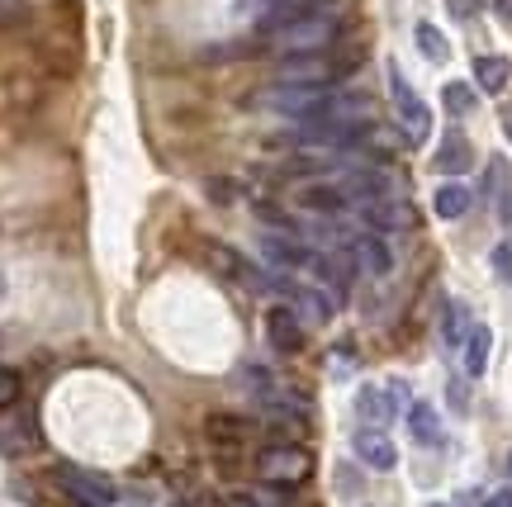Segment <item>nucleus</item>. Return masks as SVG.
I'll use <instances>...</instances> for the list:
<instances>
[{
    "label": "nucleus",
    "instance_id": "6ab92c4d",
    "mask_svg": "<svg viewBox=\"0 0 512 507\" xmlns=\"http://www.w3.org/2000/svg\"><path fill=\"white\" fill-rule=\"evenodd\" d=\"M413 43H418V53L427 57V62H446V57H451V38L441 34L432 19H418V24H413Z\"/></svg>",
    "mask_w": 512,
    "mask_h": 507
},
{
    "label": "nucleus",
    "instance_id": "bb28decb",
    "mask_svg": "<svg viewBox=\"0 0 512 507\" xmlns=\"http://www.w3.org/2000/svg\"><path fill=\"white\" fill-rule=\"evenodd\" d=\"M446 399H451V408H456V413H470V403H465V380H451Z\"/></svg>",
    "mask_w": 512,
    "mask_h": 507
},
{
    "label": "nucleus",
    "instance_id": "6e6552de",
    "mask_svg": "<svg viewBox=\"0 0 512 507\" xmlns=\"http://www.w3.org/2000/svg\"><path fill=\"white\" fill-rule=\"evenodd\" d=\"M266 342H271L280 356L304 351V323H299L294 308H271V313H266Z\"/></svg>",
    "mask_w": 512,
    "mask_h": 507
},
{
    "label": "nucleus",
    "instance_id": "b1692460",
    "mask_svg": "<svg viewBox=\"0 0 512 507\" xmlns=\"http://www.w3.org/2000/svg\"><path fill=\"white\" fill-rule=\"evenodd\" d=\"M489 171H494V176H489V181H494V190H498V218H503V228H512V181H508V190H503V162H489Z\"/></svg>",
    "mask_w": 512,
    "mask_h": 507
},
{
    "label": "nucleus",
    "instance_id": "f8f14e48",
    "mask_svg": "<svg viewBox=\"0 0 512 507\" xmlns=\"http://www.w3.org/2000/svg\"><path fill=\"white\" fill-rule=\"evenodd\" d=\"M347 252H351V261H361L370 275H389V271H394V252H389V247H384V237H375V233L356 237Z\"/></svg>",
    "mask_w": 512,
    "mask_h": 507
},
{
    "label": "nucleus",
    "instance_id": "c85d7f7f",
    "mask_svg": "<svg viewBox=\"0 0 512 507\" xmlns=\"http://www.w3.org/2000/svg\"><path fill=\"white\" fill-rule=\"evenodd\" d=\"M228 507H271L261 493H238V498H228Z\"/></svg>",
    "mask_w": 512,
    "mask_h": 507
},
{
    "label": "nucleus",
    "instance_id": "7ed1b4c3",
    "mask_svg": "<svg viewBox=\"0 0 512 507\" xmlns=\"http://www.w3.org/2000/svg\"><path fill=\"white\" fill-rule=\"evenodd\" d=\"M351 62H337L328 53H304V57H285L275 67V81L280 86H309V91H332V81L347 72Z\"/></svg>",
    "mask_w": 512,
    "mask_h": 507
},
{
    "label": "nucleus",
    "instance_id": "0eeeda50",
    "mask_svg": "<svg viewBox=\"0 0 512 507\" xmlns=\"http://www.w3.org/2000/svg\"><path fill=\"white\" fill-rule=\"evenodd\" d=\"M403 394H408V389H403L399 380H394V384H384V389H375V384H366V389L356 394V413L366 417L370 427H380V422H389V417L399 413Z\"/></svg>",
    "mask_w": 512,
    "mask_h": 507
},
{
    "label": "nucleus",
    "instance_id": "f03ea898",
    "mask_svg": "<svg viewBox=\"0 0 512 507\" xmlns=\"http://www.w3.org/2000/svg\"><path fill=\"white\" fill-rule=\"evenodd\" d=\"M389 91H394V114H399V133L408 147H422L432 138V109L422 105V95L408 86L399 62H389Z\"/></svg>",
    "mask_w": 512,
    "mask_h": 507
},
{
    "label": "nucleus",
    "instance_id": "412c9836",
    "mask_svg": "<svg viewBox=\"0 0 512 507\" xmlns=\"http://www.w3.org/2000/svg\"><path fill=\"white\" fill-rule=\"evenodd\" d=\"M441 105H446L451 119H465V114L479 105V95L470 91V81H446V86H441Z\"/></svg>",
    "mask_w": 512,
    "mask_h": 507
},
{
    "label": "nucleus",
    "instance_id": "5701e85b",
    "mask_svg": "<svg viewBox=\"0 0 512 507\" xmlns=\"http://www.w3.org/2000/svg\"><path fill=\"white\" fill-rule=\"evenodd\" d=\"M204 432L209 436H219V441H242V436H247V422H242V417H209V422H204Z\"/></svg>",
    "mask_w": 512,
    "mask_h": 507
},
{
    "label": "nucleus",
    "instance_id": "1a4fd4ad",
    "mask_svg": "<svg viewBox=\"0 0 512 507\" xmlns=\"http://www.w3.org/2000/svg\"><path fill=\"white\" fill-rule=\"evenodd\" d=\"M432 166H437L441 176H460V171H470L475 166V147H470V138L465 133H441V147L432 152Z\"/></svg>",
    "mask_w": 512,
    "mask_h": 507
},
{
    "label": "nucleus",
    "instance_id": "72a5a7b5",
    "mask_svg": "<svg viewBox=\"0 0 512 507\" xmlns=\"http://www.w3.org/2000/svg\"><path fill=\"white\" fill-rule=\"evenodd\" d=\"M0 294H5V280H0Z\"/></svg>",
    "mask_w": 512,
    "mask_h": 507
},
{
    "label": "nucleus",
    "instance_id": "4be33fe9",
    "mask_svg": "<svg viewBox=\"0 0 512 507\" xmlns=\"http://www.w3.org/2000/svg\"><path fill=\"white\" fill-rule=\"evenodd\" d=\"M432 209H437V218L451 223V218H460L465 209H470V190H465V185H441L437 200H432Z\"/></svg>",
    "mask_w": 512,
    "mask_h": 507
},
{
    "label": "nucleus",
    "instance_id": "423d86ee",
    "mask_svg": "<svg viewBox=\"0 0 512 507\" xmlns=\"http://www.w3.org/2000/svg\"><path fill=\"white\" fill-rule=\"evenodd\" d=\"M53 479H57V489L67 493L76 507H114V498H119L105 474L81 470V465H57Z\"/></svg>",
    "mask_w": 512,
    "mask_h": 507
},
{
    "label": "nucleus",
    "instance_id": "cd10ccee",
    "mask_svg": "<svg viewBox=\"0 0 512 507\" xmlns=\"http://www.w3.org/2000/svg\"><path fill=\"white\" fill-rule=\"evenodd\" d=\"M446 5H451V15H456L460 24H470V19H475V0H446Z\"/></svg>",
    "mask_w": 512,
    "mask_h": 507
},
{
    "label": "nucleus",
    "instance_id": "f704fd0d",
    "mask_svg": "<svg viewBox=\"0 0 512 507\" xmlns=\"http://www.w3.org/2000/svg\"><path fill=\"white\" fill-rule=\"evenodd\" d=\"M432 507H446V503H432Z\"/></svg>",
    "mask_w": 512,
    "mask_h": 507
},
{
    "label": "nucleus",
    "instance_id": "9b49d317",
    "mask_svg": "<svg viewBox=\"0 0 512 507\" xmlns=\"http://www.w3.org/2000/svg\"><path fill=\"white\" fill-rule=\"evenodd\" d=\"M361 214H366V223L380 228V233H389V228H413V223H418V214L408 209V200H370V204H361Z\"/></svg>",
    "mask_w": 512,
    "mask_h": 507
},
{
    "label": "nucleus",
    "instance_id": "c756f323",
    "mask_svg": "<svg viewBox=\"0 0 512 507\" xmlns=\"http://www.w3.org/2000/svg\"><path fill=\"white\" fill-rule=\"evenodd\" d=\"M484 507H512V489H498L484 498Z\"/></svg>",
    "mask_w": 512,
    "mask_h": 507
},
{
    "label": "nucleus",
    "instance_id": "a211bd4d",
    "mask_svg": "<svg viewBox=\"0 0 512 507\" xmlns=\"http://www.w3.org/2000/svg\"><path fill=\"white\" fill-rule=\"evenodd\" d=\"M489 346H494V332L484 323L470 327V337H465V375L470 380H479L484 375V365H489Z\"/></svg>",
    "mask_w": 512,
    "mask_h": 507
},
{
    "label": "nucleus",
    "instance_id": "2f4dec72",
    "mask_svg": "<svg viewBox=\"0 0 512 507\" xmlns=\"http://www.w3.org/2000/svg\"><path fill=\"white\" fill-rule=\"evenodd\" d=\"M503 128H508V138H512V119H508V114H503Z\"/></svg>",
    "mask_w": 512,
    "mask_h": 507
},
{
    "label": "nucleus",
    "instance_id": "a878e982",
    "mask_svg": "<svg viewBox=\"0 0 512 507\" xmlns=\"http://www.w3.org/2000/svg\"><path fill=\"white\" fill-rule=\"evenodd\" d=\"M489 266H494L498 280H508V285H512V237H503V242L494 247V256H489Z\"/></svg>",
    "mask_w": 512,
    "mask_h": 507
},
{
    "label": "nucleus",
    "instance_id": "4468645a",
    "mask_svg": "<svg viewBox=\"0 0 512 507\" xmlns=\"http://www.w3.org/2000/svg\"><path fill=\"white\" fill-rule=\"evenodd\" d=\"M266 256H271L275 266H285V271H299V266H318V252L309 247H299L294 237H266Z\"/></svg>",
    "mask_w": 512,
    "mask_h": 507
},
{
    "label": "nucleus",
    "instance_id": "20e7f679",
    "mask_svg": "<svg viewBox=\"0 0 512 507\" xmlns=\"http://www.w3.org/2000/svg\"><path fill=\"white\" fill-rule=\"evenodd\" d=\"M256 474L266 479V484H280V489H294V484H304L313 474V455L304 446H290V441H280V446H266V451L256 455Z\"/></svg>",
    "mask_w": 512,
    "mask_h": 507
},
{
    "label": "nucleus",
    "instance_id": "2eb2a0df",
    "mask_svg": "<svg viewBox=\"0 0 512 507\" xmlns=\"http://www.w3.org/2000/svg\"><path fill=\"white\" fill-rule=\"evenodd\" d=\"M470 327H475L470 304H465V299H446V313H441V337H446V346H465Z\"/></svg>",
    "mask_w": 512,
    "mask_h": 507
},
{
    "label": "nucleus",
    "instance_id": "39448f33",
    "mask_svg": "<svg viewBox=\"0 0 512 507\" xmlns=\"http://www.w3.org/2000/svg\"><path fill=\"white\" fill-rule=\"evenodd\" d=\"M328 100H332V91H309V86H271V91H261V100H256V105L271 109V114H285V119H304V124H313V119H323Z\"/></svg>",
    "mask_w": 512,
    "mask_h": 507
},
{
    "label": "nucleus",
    "instance_id": "dca6fc26",
    "mask_svg": "<svg viewBox=\"0 0 512 507\" xmlns=\"http://www.w3.org/2000/svg\"><path fill=\"white\" fill-rule=\"evenodd\" d=\"M294 294V313H299V323H328L332 318V299L313 290V285H290Z\"/></svg>",
    "mask_w": 512,
    "mask_h": 507
},
{
    "label": "nucleus",
    "instance_id": "ddd939ff",
    "mask_svg": "<svg viewBox=\"0 0 512 507\" xmlns=\"http://www.w3.org/2000/svg\"><path fill=\"white\" fill-rule=\"evenodd\" d=\"M475 81H479V91H484V95L508 91L512 62H508L503 53H479V57H475Z\"/></svg>",
    "mask_w": 512,
    "mask_h": 507
},
{
    "label": "nucleus",
    "instance_id": "f3484780",
    "mask_svg": "<svg viewBox=\"0 0 512 507\" xmlns=\"http://www.w3.org/2000/svg\"><path fill=\"white\" fill-rule=\"evenodd\" d=\"M299 204L313 209V214H342V209H351V200H347V190H342V185H309V190L299 195Z\"/></svg>",
    "mask_w": 512,
    "mask_h": 507
},
{
    "label": "nucleus",
    "instance_id": "9d476101",
    "mask_svg": "<svg viewBox=\"0 0 512 507\" xmlns=\"http://www.w3.org/2000/svg\"><path fill=\"white\" fill-rule=\"evenodd\" d=\"M351 446H356V455L366 460L370 470H394L399 465V451H394V441L380 427H361V432L351 436Z\"/></svg>",
    "mask_w": 512,
    "mask_h": 507
},
{
    "label": "nucleus",
    "instance_id": "7c9ffc66",
    "mask_svg": "<svg viewBox=\"0 0 512 507\" xmlns=\"http://www.w3.org/2000/svg\"><path fill=\"white\" fill-rule=\"evenodd\" d=\"M494 15H498V19H508V24H512V0H494Z\"/></svg>",
    "mask_w": 512,
    "mask_h": 507
},
{
    "label": "nucleus",
    "instance_id": "473e14b6",
    "mask_svg": "<svg viewBox=\"0 0 512 507\" xmlns=\"http://www.w3.org/2000/svg\"><path fill=\"white\" fill-rule=\"evenodd\" d=\"M508 474H512V455H508Z\"/></svg>",
    "mask_w": 512,
    "mask_h": 507
},
{
    "label": "nucleus",
    "instance_id": "f257e3e1",
    "mask_svg": "<svg viewBox=\"0 0 512 507\" xmlns=\"http://www.w3.org/2000/svg\"><path fill=\"white\" fill-rule=\"evenodd\" d=\"M342 34V15L337 10H323V15H304V19H290L285 29H275V48L285 53L304 57V53H328L332 43Z\"/></svg>",
    "mask_w": 512,
    "mask_h": 507
},
{
    "label": "nucleus",
    "instance_id": "393cba45",
    "mask_svg": "<svg viewBox=\"0 0 512 507\" xmlns=\"http://www.w3.org/2000/svg\"><path fill=\"white\" fill-rule=\"evenodd\" d=\"M19 389H24V384H19V370H10V365H0V413H5V408H15V403H19Z\"/></svg>",
    "mask_w": 512,
    "mask_h": 507
},
{
    "label": "nucleus",
    "instance_id": "aec40b11",
    "mask_svg": "<svg viewBox=\"0 0 512 507\" xmlns=\"http://www.w3.org/2000/svg\"><path fill=\"white\" fill-rule=\"evenodd\" d=\"M408 427H413V436H418L422 446H437L441 441V417L432 403H413L408 408Z\"/></svg>",
    "mask_w": 512,
    "mask_h": 507
}]
</instances>
